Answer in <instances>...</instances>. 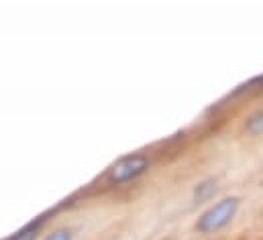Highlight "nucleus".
<instances>
[{"mask_svg": "<svg viewBox=\"0 0 263 240\" xmlns=\"http://www.w3.org/2000/svg\"><path fill=\"white\" fill-rule=\"evenodd\" d=\"M239 206H241V199L237 195H231V197L216 202L198 218L196 230L200 234H212V232L222 230L224 226H229L233 222V218L239 212Z\"/></svg>", "mask_w": 263, "mask_h": 240, "instance_id": "f257e3e1", "label": "nucleus"}, {"mask_svg": "<svg viewBox=\"0 0 263 240\" xmlns=\"http://www.w3.org/2000/svg\"><path fill=\"white\" fill-rule=\"evenodd\" d=\"M149 167V159L141 153H135V155H129V157H123L121 161H117L110 171H108V179L117 185L121 183H127L131 179H137L139 175H143Z\"/></svg>", "mask_w": 263, "mask_h": 240, "instance_id": "f03ea898", "label": "nucleus"}, {"mask_svg": "<svg viewBox=\"0 0 263 240\" xmlns=\"http://www.w3.org/2000/svg\"><path fill=\"white\" fill-rule=\"evenodd\" d=\"M261 82H263V79H261Z\"/></svg>", "mask_w": 263, "mask_h": 240, "instance_id": "0eeeda50", "label": "nucleus"}, {"mask_svg": "<svg viewBox=\"0 0 263 240\" xmlns=\"http://www.w3.org/2000/svg\"><path fill=\"white\" fill-rule=\"evenodd\" d=\"M214 193H216V179H214V177L200 181L196 185V189H194V202H196V204H202V202L210 199Z\"/></svg>", "mask_w": 263, "mask_h": 240, "instance_id": "7ed1b4c3", "label": "nucleus"}, {"mask_svg": "<svg viewBox=\"0 0 263 240\" xmlns=\"http://www.w3.org/2000/svg\"><path fill=\"white\" fill-rule=\"evenodd\" d=\"M245 130H247V134H251V136H261L263 134V108L257 110V112H253V114L247 118Z\"/></svg>", "mask_w": 263, "mask_h": 240, "instance_id": "20e7f679", "label": "nucleus"}, {"mask_svg": "<svg viewBox=\"0 0 263 240\" xmlns=\"http://www.w3.org/2000/svg\"><path fill=\"white\" fill-rule=\"evenodd\" d=\"M45 240H71V230H55L53 234H49Z\"/></svg>", "mask_w": 263, "mask_h": 240, "instance_id": "423d86ee", "label": "nucleus"}, {"mask_svg": "<svg viewBox=\"0 0 263 240\" xmlns=\"http://www.w3.org/2000/svg\"><path fill=\"white\" fill-rule=\"evenodd\" d=\"M39 232V224H29L25 228H21L18 232H14L8 240H35Z\"/></svg>", "mask_w": 263, "mask_h": 240, "instance_id": "39448f33", "label": "nucleus"}]
</instances>
